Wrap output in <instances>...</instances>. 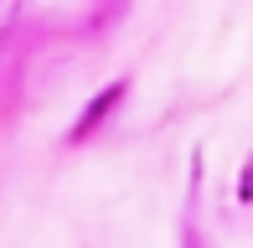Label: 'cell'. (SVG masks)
Listing matches in <instances>:
<instances>
[]
</instances>
